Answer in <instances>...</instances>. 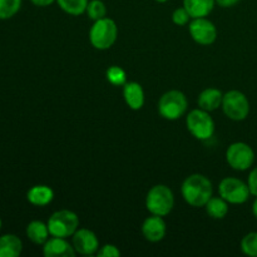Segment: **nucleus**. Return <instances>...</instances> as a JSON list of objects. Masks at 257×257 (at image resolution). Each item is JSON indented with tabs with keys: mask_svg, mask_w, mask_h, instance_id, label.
I'll return each instance as SVG.
<instances>
[{
	"mask_svg": "<svg viewBox=\"0 0 257 257\" xmlns=\"http://www.w3.org/2000/svg\"><path fill=\"white\" fill-rule=\"evenodd\" d=\"M212 182L201 173H193L186 177L181 187V193L186 203L196 208L205 207L212 197Z\"/></svg>",
	"mask_w": 257,
	"mask_h": 257,
	"instance_id": "f257e3e1",
	"label": "nucleus"
},
{
	"mask_svg": "<svg viewBox=\"0 0 257 257\" xmlns=\"http://www.w3.org/2000/svg\"><path fill=\"white\" fill-rule=\"evenodd\" d=\"M175 207V196L172 190L166 185H156L148 191L146 196V208L151 215H170Z\"/></svg>",
	"mask_w": 257,
	"mask_h": 257,
	"instance_id": "f03ea898",
	"label": "nucleus"
},
{
	"mask_svg": "<svg viewBox=\"0 0 257 257\" xmlns=\"http://www.w3.org/2000/svg\"><path fill=\"white\" fill-rule=\"evenodd\" d=\"M118 37L117 24L110 18H102L93 23L89 30V42L95 49L107 50L113 47Z\"/></svg>",
	"mask_w": 257,
	"mask_h": 257,
	"instance_id": "7ed1b4c3",
	"label": "nucleus"
},
{
	"mask_svg": "<svg viewBox=\"0 0 257 257\" xmlns=\"http://www.w3.org/2000/svg\"><path fill=\"white\" fill-rule=\"evenodd\" d=\"M47 225L50 236L68 238L79 228V217L70 210H59L50 216Z\"/></svg>",
	"mask_w": 257,
	"mask_h": 257,
	"instance_id": "20e7f679",
	"label": "nucleus"
},
{
	"mask_svg": "<svg viewBox=\"0 0 257 257\" xmlns=\"http://www.w3.org/2000/svg\"><path fill=\"white\" fill-rule=\"evenodd\" d=\"M188 102L181 90L172 89L166 92L158 102V112L167 120L180 119L187 112Z\"/></svg>",
	"mask_w": 257,
	"mask_h": 257,
	"instance_id": "39448f33",
	"label": "nucleus"
},
{
	"mask_svg": "<svg viewBox=\"0 0 257 257\" xmlns=\"http://www.w3.org/2000/svg\"><path fill=\"white\" fill-rule=\"evenodd\" d=\"M187 130L196 140L207 141L215 133V120L205 109H192L186 117Z\"/></svg>",
	"mask_w": 257,
	"mask_h": 257,
	"instance_id": "423d86ee",
	"label": "nucleus"
},
{
	"mask_svg": "<svg viewBox=\"0 0 257 257\" xmlns=\"http://www.w3.org/2000/svg\"><path fill=\"white\" fill-rule=\"evenodd\" d=\"M222 110L230 119L240 122L246 119L250 114V102L245 93L240 90H228L223 94Z\"/></svg>",
	"mask_w": 257,
	"mask_h": 257,
	"instance_id": "0eeeda50",
	"label": "nucleus"
},
{
	"mask_svg": "<svg viewBox=\"0 0 257 257\" xmlns=\"http://www.w3.org/2000/svg\"><path fill=\"white\" fill-rule=\"evenodd\" d=\"M226 162L235 171H247L255 162V152L247 143L235 142L226 150Z\"/></svg>",
	"mask_w": 257,
	"mask_h": 257,
	"instance_id": "6e6552de",
	"label": "nucleus"
},
{
	"mask_svg": "<svg viewBox=\"0 0 257 257\" xmlns=\"http://www.w3.org/2000/svg\"><path fill=\"white\" fill-rule=\"evenodd\" d=\"M218 193L231 205H242L250 198V188L247 183L235 177H226L218 185Z\"/></svg>",
	"mask_w": 257,
	"mask_h": 257,
	"instance_id": "1a4fd4ad",
	"label": "nucleus"
},
{
	"mask_svg": "<svg viewBox=\"0 0 257 257\" xmlns=\"http://www.w3.org/2000/svg\"><path fill=\"white\" fill-rule=\"evenodd\" d=\"M190 34L197 44L211 45L217 39V29L207 18H195L190 23Z\"/></svg>",
	"mask_w": 257,
	"mask_h": 257,
	"instance_id": "9d476101",
	"label": "nucleus"
},
{
	"mask_svg": "<svg viewBox=\"0 0 257 257\" xmlns=\"http://www.w3.org/2000/svg\"><path fill=\"white\" fill-rule=\"evenodd\" d=\"M72 245L75 252L83 256L94 255L99 250V240L92 230L78 228L72 236Z\"/></svg>",
	"mask_w": 257,
	"mask_h": 257,
	"instance_id": "9b49d317",
	"label": "nucleus"
},
{
	"mask_svg": "<svg viewBox=\"0 0 257 257\" xmlns=\"http://www.w3.org/2000/svg\"><path fill=\"white\" fill-rule=\"evenodd\" d=\"M143 237L150 242H160L167 233V225L162 216L151 215L142 223Z\"/></svg>",
	"mask_w": 257,
	"mask_h": 257,
	"instance_id": "f8f14e48",
	"label": "nucleus"
},
{
	"mask_svg": "<svg viewBox=\"0 0 257 257\" xmlns=\"http://www.w3.org/2000/svg\"><path fill=\"white\" fill-rule=\"evenodd\" d=\"M43 255L45 257H74L77 252L67 238L52 236L43 245Z\"/></svg>",
	"mask_w": 257,
	"mask_h": 257,
	"instance_id": "ddd939ff",
	"label": "nucleus"
},
{
	"mask_svg": "<svg viewBox=\"0 0 257 257\" xmlns=\"http://www.w3.org/2000/svg\"><path fill=\"white\" fill-rule=\"evenodd\" d=\"M123 98L133 110H140L145 105V90L137 82H127L123 85Z\"/></svg>",
	"mask_w": 257,
	"mask_h": 257,
	"instance_id": "4468645a",
	"label": "nucleus"
},
{
	"mask_svg": "<svg viewBox=\"0 0 257 257\" xmlns=\"http://www.w3.org/2000/svg\"><path fill=\"white\" fill-rule=\"evenodd\" d=\"M223 93L217 88H206L200 93L197 98L198 108L207 112H213L222 105Z\"/></svg>",
	"mask_w": 257,
	"mask_h": 257,
	"instance_id": "2eb2a0df",
	"label": "nucleus"
},
{
	"mask_svg": "<svg viewBox=\"0 0 257 257\" xmlns=\"http://www.w3.org/2000/svg\"><path fill=\"white\" fill-rule=\"evenodd\" d=\"M27 198L32 205L43 207L47 206L54 200V191L52 187L47 185H37L33 186L27 193Z\"/></svg>",
	"mask_w": 257,
	"mask_h": 257,
	"instance_id": "dca6fc26",
	"label": "nucleus"
},
{
	"mask_svg": "<svg viewBox=\"0 0 257 257\" xmlns=\"http://www.w3.org/2000/svg\"><path fill=\"white\" fill-rule=\"evenodd\" d=\"M23 251V242L17 235L0 236V257H18Z\"/></svg>",
	"mask_w": 257,
	"mask_h": 257,
	"instance_id": "f3484780",
	"label": "nucleus"
},
{
	"mask_svg": "<svg viewBox=\"0 0 257 257\" xmlns=\"http://www.w3.org/2000/svg\"><path fill=\"white\" fill-rule=\"evenodd\" d=\"M216 0H183V7L191 18H206L213 10Z\"/></svg>",
	"mask_w": 257,
	"mask_h": 257,
	"instance_id": "a211bd4d",
	"label": "nucleus"
},
{
	"mask_svg": "<svg viewBox=\"0 0 257 257\" xmlns=\"http://www.w3.org/2000/svg\"><path fill=\"white\" fill-rule=\"evenodd\" d=\"M49 228H48L47 223L43 221H32L29 225L27 226V236L33 243L35 245H44L47 240L49 238Z\"/></svg>",
	"mask_w": 257,
	"mask_h": 257,
	"instance_id": "6ab92c4d",
	"label": "nucleus"
},
{
	"mask_svg": "<svg viewBox=\"0 0 257 257\" xmlns=\"http://www.w3.org/2000/svg\"><path fill=\"white\" fill-rule=\"evenodd\" d=\"M206 212L213 220H222L228 213V202L223 200L221 196L218 197H211L208 202L205 205Z\"/></svg>",
	"mask_w": 257,
	"mask_h": 257,
	"instance_id": "aec40b11",
	"label": "nucleus"
},
{
	"mask_svg": "<svg viewBox=\"0 0 257 257\" xmlns=\"http://www.w3.org/2000/svg\"><path fill=\"white\" fill-rule=\"evenodd\" d=\"M89 0H57V4L60 9L67 14L78 17V15L84 14L87 10Z\"/></svg>",
	"mask_w": 257,
	"mask_h": 257,
	"instance_id": "412c9836",
	"label": "nucleus"
},
{
	"mask_svg": "<svg viewBox=\"0 0 257 257\" xmlns=\"http://www.w3.org/2000/svg\"><path fill=\"white\" fill-rule=\"evenodd\" d=\"M107 80L114 87H123L127 83V73L122 67L118 65H112L105 72Z\"/></svg>",
	"mask_w": 257,
	"mask_h": 257,
	"instance_id": "4be33fe9",
	"label": "nucleus"
},
{
	"mask_svg": "<svg viewBox=\"0 0 257 257\" xmlns=\"http://www.w3.org/2000/svg\"><path fill=\"white\" fill-rule=\"evenodd\" d=\"M22 8V0H0V20L14 17Z\"/></svg>",
	"mask_w": 257,
	"mask_h": 257,
	"instance_id": "5701e85b",
	"label": "nucleus"
},
{
	"mask_svg": "<svg viewBox=\"0 0 257 257\" xmlns=\"http://www.w3.org/2000/svg\"><path fill=\"white\" fill-rule=\"evenodd\" d=\"M85 13H87L88 18H89L90 20L95 22V20L105 18V15H107V7H105V4L102 0H90V2L88 3Z\"/></svg>",
	"mask_w": 257,
	"mask_h": 257,
	"instance_id": "b1692460",
	"label": "nucleus"
},
{
	"mask_svg": "<svg viewBox=\"0 0 257 257\" xmlns=\"http://www.w3.org/2000/svg\"><path fill=\"white\" fill-rule=\"evenodd\" d=\"M240 247L246 256L257 257V232H250L243 236Z\"/></svg>",
	"mask_w": 257,
	"mask_h": 257,
	"instance_id": "393cba45",
	"label": "nucleus"
},
{
	"mask_svg": "<svg viewBox=\"0 0 257 257\" xmlns=\"http://www.w3.org/2000/svg\"><path fill=\"white\" fill-rule=\"evenodd\" d=\"M190 19H192V18H191L190 13L186 10L185 7L177 8V9L172 13V22L175 23L176 25H180V27L187 25L188 23H190Z\"/></svg>",
	"mask_w": 257,
	"mask_h": 257,
	"instance_id": "a878e982",
	"label": "nucleus"
},
{
	"mask_svg": "<svg viewBox=\"0 0 257 257\" xmlns=\"http://www.w3.org/2000/svg\"><path fill=\"white\" fill-rule=\"evenodd\" d=\"M97 255H98V257H118V256H120V251L115 245L107 243V245L99 247Z\"/></svg>",
	"mask_w": 257,
	"mask_h": 257,
	"instance_id": "bb28decb",
	"label": "nucleus"
},
{
	"mask_svg": "<svg viewBox=\"0 0 257 257\" xmlns=\"http://www.w3.org/2000/svg\"><path fill=\"white\" fill-rule=\"evenodd\" d=\"M247 185L250 188L251 195L257 197V166L255 168H252V171L250 172L247 178Z\"/></svg>",
	"mask_w": 257,
	"mask_h": 257,
	"instance_id": "cd10ccee",
	"label": "nucleus"
},
{
	"mask_svg": "<svg viewBox=\"0 0 257 257\" xmlns=\"http://www.w3.org/2000/svg\"><path fill=\"white\" fill-rule=\"evenodd\" d=\"M240 0H216V4L220 5L221 8H232L235 7Z\"/></svg>",
	"mask_w": 257,
	"mask_h": 257,
	"instance_id": "c85d7f7f",
	"label": "nucleus"
},
{
	"mask_svg": "<svg viewBox=\"0 0 257 257\" xmlns=\"http://www.w3.org/2000/svg\"><path fill=\"white\" fill-rule=\"evenodd\" d=\"M35 7H39V8H45V7H49L52 5L53 3H55L57 0H30Z\"/></svg>",
	"mask_w": 257,
	"mask_h": 257,
	"instance_id": "c756f323",
	"label": "nucleus"
},
{
	"mask_svg": "<svg viewBox=\"0 0 257 257\" xmlns=\"http://www.w3.org/2000/svg\"><path fill=\"white\" fill-rule=\"evenodd\" d=\"M252 213H253V216H255V218L257 220V197L252 203Z\"/></svg>",
	"mask_w": 257,
	"mask_h": 257,
	"instance_id": "7c9ffc66",
	"label": "nucleus"
},
{
	"mask_svg": "<svg viewBox=\"0 0 257 257\" xmlns=\"http://www.w3.org/2000/svg\"><path fill=\"white\" fill-rule=\"evenodd\" d=\"M157 3H161V4H163V3H167L168 0H156Z\"/></svg>",
	"mask_w": 257,
	"mask_h": 257,
	"instance_id": "2f4dec72",
	"label": "nucleus"
},
{
	"mask_svg": "<svg viewBox=\"0 0 257 257\" xmlns=\"http://www.w3.org/2000/svg\"><path fill=\"white\" fill-rule=\"evenodd\" d=\"M2 225H3V222H2V218H0V230H2Z\"/></svg>",
	"mask_w": 257,
	"mask_h": 257,
	"instance_id": "473e14b6",
	"label": "nucleus"
}]
</instances>
